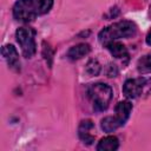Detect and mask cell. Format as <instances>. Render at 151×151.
<instances>
[{"label":"cell","instance_id":"11","mask_svg":"<svg viewBox=\"0 0 151 151\" xmlns=\"http://www.w3.org/2000/svg\"><path fill=\"white\" fill-rule=\"evenodd\" d=\"M106 47L110 51V53L114 58H117V59H123V58H126L127 59L129 58V52H127L126 47L123 44L118 42V41H112Z\"/></svg>","mask_w":151,"mask_h":151},{"label":"cell","instance_id":"7","mask_svg":"<svg viewBox=\"0 0 151 151\" xmlns=\"http://www.w3.org/2000/svg\"><path fill=\"white\" fill-rule=\"evenodd\" d=\"M132 111V104L129 100H124V101H119L116 106V119L117 122L122 125H124L126 123V120L130 117V113Z\"/></svg>","mask_w":151,"mask_h":151},{"label":"cell","instance_id":"12","mask_svg":"<svg viewBox=\"0 0 151 151\" xmlns=\"http://www.w3.org/2000/svg\"><path fill=\"white\" fill-rule=\"evenodd\" d=\"M32 4L34 6L37 14L41 15L50 12V9L53 6V0H32Z\"/></svg>","mask_w":151,"mask_h":151},{"label":"cell","instance_id":"6","mask_svg":"<svg viewBox=\"0 0 151 151\" xmlns=\"http://www.w3.org/2000/svg\"><path fill=\"white\" fill-rule=\"evenodd\" d=\"M2 57L6 60L8 67L15 72L20 71V60H19V54L18 51L13 45H5L1 50Z\"/></svg>","mask_w":151,"mask_h":151},{"label":"cell","instance_id":"3","mask_svg":"<svg viewBox=\"0 0 151 151\" xmlns=\"http://www.w3.org/2000/svg\"><path fill=\"white\" fill-rule=\"evenodd\" d=\"M15 38L21 47V52L25 58H32L37 52L35 45V31L29 27H20L15 32Z\"/></svg>","mask_w":151,"mask_h":151},{"label":"cell","instance_id":"4","mask_svg":"<svg viewBox=\"0 0 151 151\" xmlns=\"http://www.w3.org/2000/svg\"><path fill=\"white\" fill-rule=\"evenodd\" d=\"M37 15L32 0H18L13 6V17L18 21L29 22L33 21Z\"/></svg>","mask_w":151,"mask_h":151},{"label":"cell","instance_id":"16","mask_svg":"<svg viewBox=\"0 0 151 151\" xmlns=\"http://www.w3.org/2000/svg\"><path fill=\"white\" fill-rule=\"evenodd\" d=\"M42 54H44V57H45V59H46V61H47L48 66L51 67V65H52V58H53V52H52V50H51L50 45H47V46H46V42H44Z\"/></svg>","mask_w":151,"mask_h":151},{"label":"cell","instance_id":"9","mask_svg":"<svg viewBox=\"0 0 151 151\" xmlns=\"http://www.w3.org/2000/svg\"><path fill=\"white\" fill-rule=\"evenodd\" d=\"M91 51V47L88 44H78L76 46H72L67 52V58L70 60H78L85 55H87Z\"/></svg>","mask_w":151,"mask_h":151},{"label":"cell","instance_id":"10","mask_svg":"<svg viewBox=\"0 0 151 151\" xmlns=\"http://www.w3.org/2000/svg\"><path fill=\"white\" fill-rule=\"evenodd\" d=\"M119 146V140L116 136H106L100 139L97 145L98 151H114Z\"/></svg>","mask_w":151,"mask_h":151},{"label":"cell","instance_id":"13","mask_svg":"<svg viewBox=\"0 0 151 151\" xmlns=\"http://www.w3.org/2000/svg\"><path fill=\"white\" fill-rule=\"evenodd\" d=\"M137 70L140 74H146L151 72V54L143 55L137 63Z\"/></svg>","mask_w":151,"mask_h":151},{"label":"cell","instance_id":"8","mask_svg":"<svg viewBox=\"0 0 151 151\" xmlns=\"http://www.w3.org/2000/svg\"><path fill=\"white\" fill-rule=\"evenodd\" d=\"M93 129V123L90 119H85L81 120L79 129H78V134L79 138L83 140V143H85L86 145H91L94 142V137L90 133V131Z\"/></svg>","mask_w":151,"mask_h":151},{"label":"cell","instance_id":"2","mask_svg":"<svg viewBox=\"0 0 151 151\" xmlns=\"http://www.w3.org/2000/svg\"><path fill=\"white\" fill-rule=\"evenodd\" d=\"M87 96L97 111H104L112 99V88L107 84L96 83L87 88Z\"/></svg>","mask_w":151,"mask_h":151},{"label":"cell","instance_id":"15","mask_svg":"<svg viewBox=\"0 0 151 151\" xmlns=\"http://www.w3.org/2000/svg\"><path fill=\"white\" fill-rule=\"evenodd\" d=\"M86 72L91 76V77H96V76H98L99 74V72H100V64L98 63V60L97 59H91V60H88V63L86 64Z\"/></svg>","mask_w":151,"mask_h":151},{"label":"cell","instance_id":"5","mask_svg":"<svg viewBox=\"0 0 151 151\" xmlns=\"http://www.w3.org/2000/svg\"><path fill=\"white\" fill-rule=\"evenodd\" d=\"M146 84V79L143 77L127 79L123 85V93L129 99H134L142 94V91Z\"/></svg>","mask_w":151,"mask_h":151},{"label":"cell","instance_id":"19","mask_svg":"<svg viewBox=\"0 0 151 151\" xmlns=\"http://www.w3.org/2000/svg\"><path fill=\"white\" fill-rule=\"evenodd\" d=\"M150 13H151V6H150Z\"/></svg>","mask_w":151,"mask_h":151},{"label":"cell","instance_id":"17","mask_svg":"<svg viewBox=\"0 0 151 151\" xmlns=\"http://www.w3.org/2000/svg\"><path fill=\"white\" fill-rule=\"evenodd\" d=\"M110 71L107 72V76L109 77H116V74L118 73V70H117V67H116V65H110Z\"/></svg>","mask_w":151,"mask_h":151},{"label":"cell","instance_id":"1","mask_svg":"<svg viewBox=\"0 0 151 151\" xmlns=\"http://www.w3.org/2000/svg\"><path fill=\"white\" fill-rule=\"evenodd\" d=\"M136 32H137V26L134 25V22L129 20H123L114 22L101 29L98 34V39L103 46H107L112 41H117L123 38L133 37Z\"/></svg>","mask_w":151,"mask_h":151},{"label":"cell","instance_id":"18","mask_svg":"<svg viewBox=\"0 0 151 151\" xmlns=\"http://www.w3.org/2000/svg\"><path fill=\"white\" fill-rule=\"evenodd\" d=\"M146 44L149 45V46H151V31L147 33V35H146Z\"/></svg>","mask_w":151,"mask_h":151},{"label":"cell","instance_id":"14","mask_svg":"<svg viewBox=\"0 0 151 151\" xmlns=\"http://www.w3.org/2000/svg\"><path fill=\"white\" fill-rule=\"evenodd\" d=\"M118 127H120V124L117 122L116 117H105L103 120H101V129L105 131V132H113L116 131Z\"/></svg>","mask_w":151,"mask_h":151}]
</instances>
